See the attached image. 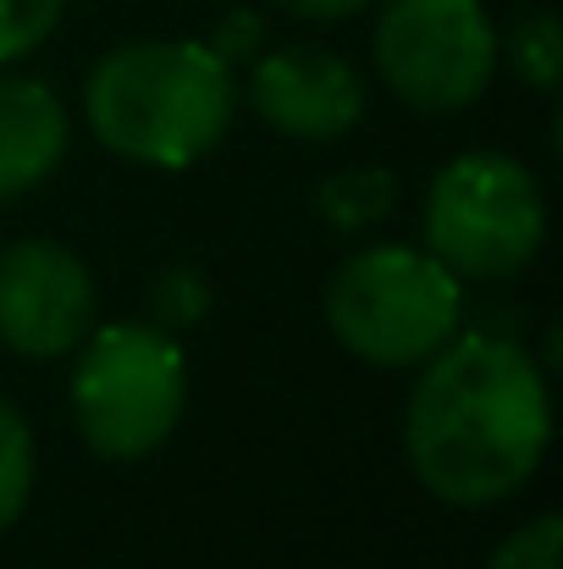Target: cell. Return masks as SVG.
<instances>
[{"label": "cell", "mask_w": 563, "mask_h": 569, "mask_svg": "<svg viewBox=\"0 0 563 569\" xmlns=\"http://www.w3.org/2000/svg\"><path fill=\"white\" fill-rule=\"evenodd\" d=\"M559 559H563V520L559 515H536V520H525L520 531H509L492 548L486 569H559Z\"/></svg>", "instance_id": "5bb4252c"}, {"label": "cell", "mask_w": 563, "mask_h": 569, "mask_svg": "<svg viewBox=\"0 0 563 569\" xmlns=\"http://www.w3.org/2000/svg\"><path fill=\"white\" fill-rule=\"evenodd\" d=\"M61 6L67 0H0V67L33 56L56 33Z\"/></svg>", "instance_id": "4fadbf2b"}, {"label": "cell", "mask_w": 563, "mask_h": 569, "mask_svg": "<svg viewBox=\"0 0 563 569\" xmlns=\"http://www.w3.org/2000/svg\"><path fill=\"white\" fill-rule=\"evenodd\" d=\"M288 17H299V22H343V17H354V11H365L371 0H277Z\"/></svg>", "instance_id": "2e32d148"}, {"label": "cell", "mask_w": 563, "mask_h": 569, "mask_svg": "<svg viewBox=\"0 0 563 569\" xmlns=\"http://www.w3.org/2000/svg\"><path fill=\"white\" fill-rule=\"evenodd\" d=\"M464 321V282L414 243L354 249L326 282L332 338L381 371H409L431 360Z\"/></svg>", "instance_id": "3957f363"}, {"label": "cell", "mask_w": 563, "mask_h": 569, "mask_svg": "<svg viewBox=\"0 0 563 569\" xmlns=\"http://www.w3.org/2000/svg\"><path fill=\"white\" fill-rule=\"evenodd\" d=\"M315 204H321V216L332 221V227H343V232H354V227H371L381 210H392V178L386 172H338V178H326L321 193H315Z\"/></svg>", "instance_id": "7c38bea8"}, {"label": "cell", "mask_w": 563, "mask_h": 569, "mask_svg": "<svg viewBox=\"0 0 563 569\" xmlns=\"http://www.w3.org/2000/svg\"><path fill=\"white\" fill-rule=\"evenodd\" d=\"M188 409V360L155 321L89 327L72 366V415L100 459L155 453Z\"/></svg>", "instance_id": "277c9868"}, {"label": "cell", "mask_w": 563, "mask_h": 569, "mask_svg": "<svg viewBox=\"0 0 563 569\" xmlns=\"http://www.w3.org/2000/svg\"><path fill=\"white\" fill-rule=\"evenodd\" d=\"M381 83L414 111H464L497 72V28L481 0H386L371 39Z\"/></svg>", "instance_id": "8992f818"}, {"label": "cell", "mask_w": 563, "mask_h": 569, "mask_svg": "<svg viewBox=\"0 0 563 569\" xmlns=\"http://www.w3.org/2000/svg\"><path fill=\"white\" fill-rule=\"evenodd\" d=\"M553 442L547 377L525 343L497 332H453L403 409V453L414 481L453 503L486 509L514 498Z\"/></svg>", "instance_id": "6da1fadb"}, {"label": "cell", "mask_w": 563, "mask_h": 569, "mask_svg": "<svg viewBox=\"0 0 563 569\" xmlns=\"http://www.w3.org/2000/svg\"><path fill=\"white\" fill-rule=\"evenodd\" d=\"M94 327V277L61 238L0 249V343L22 360H56Z\"/></svg>", "instance_id": "52a82bcc"}, {"label": "cell", "mask_w": 563, "mask_h": 569, "mask_svg": "<svg viewBox=\"0 0 563 569\" xmlns=\"http://www.w3.org/2000/svg\"><path fill=\"white\" fill-rule=\"evenodd\" d=\"M33 431L22 420V409L0 392V531H11L33 498Z\"/></svg>", "instance_id": "8fae6325"}, {"label": "cell", "mask_w": 563, "mask_h": 569, "mask_svg": "<svg viewBox=\"0 0 563 569\" xmlns=\"http://www.w3.org/2000/svg\"><path fill=\"white\" fill-rule=\"evenodd\" d=\"M238 111L232 67L204 39H133L105 50L83 83L89 133L133 161L183 172L204 161Z\"/></svg>", "instance_id": "7a4b0ae2"}, {"label": "cell", "mask_w": 563, "mask_h": 569, "mask_svg": "<svg viewBox=\"0 0 563 569\" xmlns=\"http://www.w3.org/2000/svg\"><path fill=\"white\" fill-rule=\"evenodd\" d=\"M67 106L50 83L0 72V199L39 189L67 156Z\"/></svg>", "instance_id": "9c48e42d"}, {"label": "cell", "mask_w": 563, "mask_h": 569, "mask_svg": "<svg viewBox=\"0 0 563 569\" xmlns=\"http://www.w3.org/2000/svg\"><path fill=\"white\" fill-rule=\"evenodd\" d=\"M260 33H265V28H260V17H254V11H232V17L221 22V33H215V39H204V44H210L227 67H238V61H249V56H254Z\"/></svg>", "instance_id": "9a60e30c"}, {"label": "cell", "mask_w": 563, "mask_h": 569, "mask_svg": "<svg viewBox=\"0 0 563 569\" xmlns=\"http://www.w3.org/2000/svg\"><path fill=\"white\" fill-rule=\"evenodd\" d=\"M497 61H509V72L542 94H553L563 78V28L553 11H525L497 33Z\"/></svg>", "instance_id": "30bf717a"}, {"label": "cell", "mask_w": 563, "mask_h": 569, "mask_svg": "<svg viewBox=\"0 0 563 569\" xmlns=\"http://www.w3.org/2000/svg\"><path fill=\"white\" fill-rule=\"evenodd\" d=\"M425 249L459 282H503L525 271L547 238V199L531 167L503 150L453 156L425 189Z\"/></svg>", "instance_id": "5b68a950"}, {"label": "cell", "mask_w": 563, "mask_h": 569, "mask_svg": "<svg viewBox=\"0 0 563 569\" xmlns=\"http://www.w3.org/2000/svg\"><path fill=\"white\" fill-rule=\"evenodd\" d=\"M249 106L282 139L332 144L365 117V83L326 44H282L254 61Z\"/></svg>", "instance_id": "ba28073f"}]
</instances>
